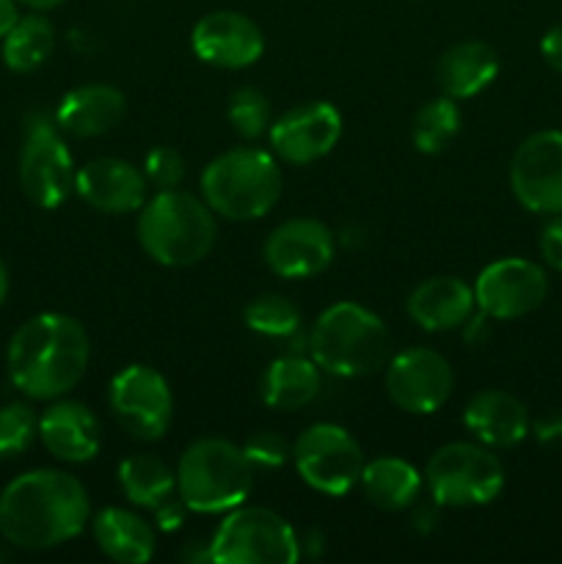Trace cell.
I'll list each match as a JSON object with an SVG mask.
<instances>
[{
  "mask_svg": "<svg viewBox=\"0 0 562 564\" xmlns=\"http://www.w3.org/2000/svg\"><path fill=\"white\" fill-rule=\"evenodd\" d=\"M55 47V28L44 14H25L3 36V61L11 72L39 69Z\"/></svg>",
  "mask_w": 562,
  "mask_h": 564,
  "instance_id": "cell-28",
  "label": "cell"
},
{
  "mask_svg": "<svg viewBox=\"0 0 562 564\" xmlns=\"http://www.w3.org/2000/svg\"><path fill=\"white\" fill-rule=\"evenodd\" d=\"M549 295L545 270L532 259L507 257L488 264L474 281V301L490 319H518L543 306Z\"/></svg>",
  "mask_w": 562,
  "mask_h": 564,
  "instance_id": "cell-14",
  "label": "cell"
},
{
  "mask_svg": "<svg viewBox=\"0 0 562 564\" xmlns=\"http://www.w3.org/2000/svg\"><path fill=\"white\" fill-rule=\"evenodd\" d=\"M461 132V108L452 97H439L430 99L419 108V113L413 116V147L424 154H439L455 141V135Z\"/></svg>",
  "mask_w": 562,
  "mask_h": 564,
  "instance_id": "cell-29",
  "label": "cell"
},
{
  "mask_svg": "<svg viewBox=\"0 0 562 564\" xmlns=\"http://www.w3.org/2000/svg\"><path fill=\"white\" fill-rule=\"evenodd\" d=\"M242 452H246L253 468H279L292 455L287 438L281 433H275V430H259V433H253L246 441V446H242Z\"/></svg>",
  "mask_w": 562,
  "mask_h": 564,
  "instance_id": "cell-34",
  "label": "cell"
},
{
  "mask_svg": "<svg viewBox=\"0 0 562 564\" xmlns=\"http://www.w3.org/2000/svg\"><path fill=\"white\" fill-rule=\"evenodd\" d=\"M127 99L119 88L105 83L77 86L61 99L55 110V124L72 138H97L114 130L125 119Z\"/></svg>",
  "mask_w": 562,
  "mask_h": 564,
  "instance_id": "cell-22",
  "label": "cell"
},
{
  "mask_svg": "<svg viewBox=\"0 0 562 564\" xmlns=\"http://www.w3.org/2000/svg\"><path fill=\"white\" fill-rule=\"evenodd\" d=\"M298 474L312 490L325 496H345L358 485L364 471V452L358 441L339 424L320 422L303 430L292 444Z\"/></svg>",
  "mask_w": 562,
  "mask_h": 564,
  "instance_id": "cell-10",
  "label": "cell"
},
{
  "mask_svg": "<svg viewBox=\"0 0 562 564\" xmlns=\"http://www.w3.org/2000/svg\"><path fill=\"white\" fill-rule=\"evenodd\" d=\"M39 438V416L28 402L0 408V457H17Z\"/></svg>",
  "mask_w": 562,
  "mask_h": 564,
  "instance_id": "cell-32",
  "label": "cell"
},
{
  "mask_svg": "<svg viewBox=\"0 0 562 564\" xmlns=\"http://www.w3.org/2000/svg\"><path fill=\"white\" fill-rule=\"evenodd\" d=\"M474 306H477L474 286L455 275H435V279L422 281L406 303L408 317L430 334L463 328L474 314Z\"/></svg>",
  "mask_w": 562,
  "mask_h": 564,
  "instance_id": "cell-21",
  "label": "cell"
},
{
  "mask_svg": "<svg viewBox=\"0 0 562 564\" xmlns=\"http://www.w3.org/2000/svg\"><path fill=\"white\" fill-rule=\"evenodd\" d=\"M193 53L218 69H246L264 53L262 28L240 11H209L193 25Z\"/></svg>",
  "mask_w": 562,
  "mask_h": 564,
  "instance_id": "cell-17",
  "label": "cell"
},
{
  "mask_svg": "<svg viewBox=\"0 0 562 564\" xmlns=\"http://www.w3.org/2000/svg\"><path fill=\"white\" fill-rule=\"evenodd\" d=\"M75 193L108 215L138 213L147 204L149 182L141 169L119 158H99L83 165L75 176Z\"/></svg>",
  "mask_w": 562,
  "mask_h": 564,
  "instance_id": "cell-18",
  "label": "cell"
},
{
  "mask_svg": "<svg viewBox=\"0 0 562 564\" xmlns=\"http://www.w3.org/2000/svg\"><path fill=\"white\" fill-rule=\"evenodd\" d=\"M91 358V341L80 319L44 312L11 336L6 367L17 391L28 400L50 402L69 394L83 380Z\"/></svg>",
  "mask_w": 562,
  "mask_h": 564,
  "instance_id": "cell-2",
  "label": "cell"
},
{
  "mask_svg": "<svg viewBox=\"0 0 562 564\" xmlns=\"http://www.w3.org/2000/svg\"><path fill=\"white\" fill-rule=\"evenodd\" d=\"M538 246H540V257H543V262L549 264L551 270H556V273H562V218L560 215L551 218L549 224L543 226Z\"/></svg>",
  "mask_w": 562,
  "mask_h": 564,
  "instance_id": "cell-35",
  "label": "cell"
},
{
  "mask_svg": "<svg viewBox=\"0 0 562 564\" xmlns=\"http://www.w3.org/2000/svg\"><path fill=\"white\" fill-rule=\"evenodd\" d=\"M358 482L378 510L400 512L419 499L424 474H419L417 466H411L402 457H378L372 463H364Z\"/></svg>",
  "mask_w": 562,
  "mask_h": 564,
  "instance_id": "cell-26",
  "label": "cell"
},
{
  "mask_svg": "<svg viewBox=\"0 0 562 564\" xmlns=\"http://www.w3.org/2000/svg\"><path fill=\"white\" fill-rule=\"evenodd\" d=\"M110 411L138 441H158L174 416L169 380L147 364H132L110 380Z\"/></svg>",
  "mask_w": 562,
  "mask_h": 564,
  "instance_id": "cell-11",
  "label": "cell"
},
{
  "mask_svg": "<svg viewBox=\"0 0 562 564\" xmlns=\"http://www.w3.org/2000/svg\"><path fill=\"white\" fill-rule=\"evenodd\" d=\"M143 174L154 191H176L185 176V160L174 147H154L143 160Z\"/></svg>",
  "mask_w": 562,
  "mask_h": 564,
  "instance_id": "cell-33",
  "label": "cell"
},
{
  "mask_svg": "<svg viewBox=\"0 0 562 564\" xmlns=\"http://www.w3.org/2000/svg\"><path fill=\"white\" fill-rule=\"evenodd\" d=\"M226 116H229V124L237 135L253 141L270 127V102L259 88L242 86L231 91Z\"/></svg>",
  "mask_w": 562,
  "mask_h": 564,
  "instance_id": "cell-31",
  "label": "cell"
},
{
  "mask_svg": "<svg viewBox=\"0 0 562 564\" xmlns=\"http://www.w3.org/2000/svg\"><path fill=\"white\" fill-rule=\"evenodd\" d=\"M17 20H20V9H17V0H0V42H3L6 33L14 28Z\"/></svg>",
  "mask_w": 562,
  "mask_h": 564,
  "instance_id": "cell-39",
  "label": "cell"
},
{
  "mask_svg": "<svg viewBox=\"0 0 562 564\" xmlns=\"http://www.w3.org/2000/svg\"><path fill=\"white\" fill-rule=\"evenodd\" d=\"M463 328H466V341L468 345H483L485 341V336H488V330H490V317L488 314H483L479 312L477 317H468V323L463 325Z\"/></svg>",
  "mask_w": 562,
  "mask_h": 564,
  "instance_id": "cell-38",
  "label": "cell"
},
{
  "mask_svg": "<svg viewBox=\"0 0 562 564\" xmlns=\"http://www.w3.org/2000/svg\"><path fill=\"white\" fill-rule=\"evenodd\" d=\"M17 174L28 202L42 209L61 207L75 193L77 171L55 119L31 116L25 121Z\"/></svg>",
  "mask_w": 562,
  "mask_h": 564,
  "instance_id": "cell-9",
  "label": "cell"
},
{
  "mask_svg": "<svg viewBox=\"0 0 562 564\" xmlns=\"http://www.w3.org/2000/svg\"><path fill=\"white\" fill-rule=\"evenodd\" d=\"M44 449L64 463H88L102 446V430L91 408L75 400H58L39 416Z\"/></svg>",
  "mask_w": 562,
  "mask_h": 564,
  "instance_id": "cell-19",
  "label": "cell"
},
{
  "mask_svg": "<svg viewBox=\"0 0 562 564\" xmlns=\"http://www.w3.org/2000/svg\"><path fill=\"white\" fill-rule=\"evenodd\" d=\"M281 169L264 149L237 147L218 154L202 174L204 202L229 220H257L279 204Z\"/></svg>",
  "mask_w": 562,
  "mask_h": 564,
  "instance_id": "cell-6",
  "label": "cell"
},
{
  "mask_svg": "<svg viewBox=\"0 0 562 564\" xmlns=\"http://www.w3.org/2000/svg\"><path fill=\"white\" fill-rule=\"evenodd\" d=\"M248 328L259 336H270V339H287V336L298 334L301 328V312L292 301L284 295H257L242 312Z\"/></svg>",
  "mask_w": 562,
  "mask_h": 564,
  "instance_id": "cell-30",
  "label": "cell"
},
{
  "mask_svg": "<svg viewBox=\"0 0 562 564\" xmlns=\"http://www.w3.org/2000/svg\"><path fill=\"white\" fill-rule=\"evenodd\" d=\"M207 556L218 564H295V532L268 507H235L220 521Z\"/></svg>",
  "mask_w": 562,
  "mask_h": 564,
  "instance_id": "cell-8",
  "label": "cell"
},
{
  "mask_svg": "<svg viewBox=\"0 0 562 564\" xmlns=\"http://www.w3.org/2000/svg\"><path fill=\"white\" fill-rule=\"evenodd\" d=\"M218 224L207 202L185 191H158L138 215V242L165 268H187L213 251Z\"/></svg>",
  "mask_w": 562,
  "mask_h": 564,
  "instance_id": "cell-4",
  "label": "cell"
},
{
  "mask_svg": "<svg viewBox=\"0 0 562 564\" xmlns=\"http://www.w3.org/2000/svg\"><path fill=\"white\" fill-rule=\"evenodd\" d=\"M455 375L450 361L430 347H411L386 364V391L400 411L428 416L452 397Z\"/></svg>",
  "mask_w": 562,
  "mask_h": 564,
  "instance_id": "cell-13",
  "label": "cell"
},
{
  "mask_svg": "<svg viewBox=\"0 0 562 564\" xmlns=\"http://www.w3.org/2000/svg\"><path fill=\"white\" fill-rule=\"evenodd\" d=\"M334 235L323 220L292 218L275 226L262 246L264 264L279 279H312L334 259Z\"/></svg>",
  "mask_w": 562,
  "mask_h": 564,
  "instance_id": "cell-16",
  "label": "cell"
},
{
  "mask_svg": "<svg viewBox=\"0 0 562 564\" xmlns=\"http://www.w3.org/2000/svg\"><path fill=\"white\" fill-rule=\"evenodd\" d=\"M510 191L521 207L540 215L562 213V132L523 138L510 160Z\"/></svg>",
  "mask_w": 562,
  "mask_h": 564,
  "instance_id": "cell-12",
  "label": "cell"
},
{
  "mask_svg": "<svg viewBox=\"0 0 562 564\" xmlns=\"http://www.w3.org/2000/svg\"><path fill=\"white\" fill-rule=\"evenodd\" d=\"M99 551L119 564H143L154 556V532L141 516L121 507H108L94 518Z\"/></svg>",
  "mask_w": 562,
  "mask_h": 564,
  "instance_id": "cell-24",
  "label": "cell"
},
{
  "mask_svg": "<svg viewBox=\"0 0 562 564\" xmlns=\"http://www.w3.org/2000/svg\"><path fill=\"white\" fill-rule=\"evenodd\" d=\"M534 433L543 444H551V441H562V413H551V416L538 419L534 422Z\"/></svg>",
  "mask_w": 562,
  "mask_h": 564,
  "instance_id": "cell-37",
  "label": "cell"
},
{
  "mask_svg": "<svg viewBox=\"0 0 562 564\" xmlns=\"http://www.w3.org/2000/svg\"><path fill=\"white\" fill-rule=\"evenodd\" d=\"M320 386H323L320 367L312 358L303 356L275 358L259 380L264 405L275 408V411H298V408L309 405L320 394Z\"/></svg>",
  "mask_w": 562,
  "mask_h": 564,
  "instance_id": "cell-25",
  "label": "cell"
},
{
  "mask_svg": "<svg viewBox=\"0 0 562 564\" xmlns=\"http://www.w3.org/2000/svg\"><path fill=\"white\" fill-rule=\"evenodd\" d=\"M20 3H25L28 9H33V11H50V9H55V6L66 3V0H20Z\"/></svg>",
  "mask_w": 562,
  "mask_h": 564,
  "instance_id": "cell-40",
  "label": "cell"
},
{
  "mask_svg": "<svg viewBox=\"0 0 562 564\" xmlns=\"http://www.w3.org/2000/svg\"><path fill=\"white\" fill-rule=\"evenodd\" d=\"M499 75V55L479 39L457 42L435 64V80L452 99L477 97Z\"/></svg>",
  "mask_w": 562,
  "mask_h": 564,
  "instance_id": "cell-23",
  "label": "cell"
},
{
  "mask_svg": "<svg viewBox=\"0 0 562 564\" xmlns=\"http://www.w3.org/2000/svg\"><path fill=\"white\" fill-rule=\"evenodd\" d=\"M88 494L80 479L55 468H36L11 479L0 494V534L25 551L69 543L88 523Z\"/></svg>",
  "mask_w": 562,
  "mask_h": 564,
  "instance_id": "cell-1",
  "label": "cell"
},
{
  "mask_svg": "<svg viewBox=\"0 0 562 564\" xmlns=\"http://www.w3.org/2000/svg\"><path fill=\"white\" fill-rule=\"evenodd\" d=\"M253 490V466L242 446L202 438L187 446L176 466V494L193 512H229L246 505Z\"/></svg>",
  "mask_w": 562,
  "mask_h": 564,
  "instance_id": "cell-5",
  "label": "cell"
},
{
  "mask_svg": "<svg viewBox=\"0 0 562 564\" xmlns=\"http://www.w3.org/2000/svg\"><path fill=\"white\" fill-rule=\"evenodd\" d=\"M339 138L342 113L323 99L290 108L270 124V147L290 165L317 163L339 143Z\"/></svg>",
  "mask_w": 562,
  "mask_h": 564,
  "instance_id": "cell-15",
  "label": "cell"
},
{
  "mask_svg": "<svg viewBox=\"0 0 562 564\" xmlns=\"http://www.w3.org/2000/svg\"><path fill=\"white\" fill-rule=\"evenodd\" d=\"M309 356L320 372L336 378H364L389 364L391 334L378 314L364 308L361 303L342 301L314 319Z\"/></svg>",
  "mask_w": 562,
  "mask_h": 564,
  "instance_id": "cell-3",
  "label": "cell"
},
{
  "mask_svg": "<svg viewBox=\"0 0 562 564\" xmlns=\"http://www.w3.org/2000/svg\"><path fill=\"white\" fill-rule=\"evenodd\" d=\"M6 297H9V270H6L3 259H0V306L6 303Z\"/></svg>",
  "mask_w": 562,
  "mask_h": 564,
  "instance_id": "cell-41",
  "label": "cell"
},
{
  "mask_svg": "<svg viewBox=\"0 0 562 564\" xmlns=\"http://www.w3.org/2000/svg\"><path fill=\"white\" fill-rule=\"evenodd\" d=\"M119 485L132 505L158 510L174 496L176 471L154 455H132L119 463Z\"/></svg>",
  "mask_w": 562,
  "mask_h": 564,
  "instance_id": "cell-27",
  "label": "cell"
},
{
  "mask_svg": "<svg viewBox=\"0 0 562 564\" xmlns=\"http://www.w3.org/2000/svg\"><path fill=\"white\" fill-rule=\"evenodd\" d=\"M540 53H543L545 64L562 75V20L554 28H549L545 36L540 39Z\"/></svg>",
  "mask_w": 562,
  "mask_h": 564,
  "instance_id": "cell-36",
  "label": "cell"
},
{
  "mask_svg": "<svg viewBox=\"0 0 562 564\" xmlns=\"http://www.w3.org/2000/svg\"><path fill=\"white\" fill-rule=\"evenodd\" d=\"M468 433L490 449H510L529 435V413L518 397L501 389H485L463 411Z\"/></svg>",
  "mask_w": 562,
  "mask_h": 564,
  "instance_id": "cell-20",
  "label": "cell"
},
{
  "mask_svg": "<svg viewBox=\"0 0 562 564\" xmlns=\"http://www.w3.org/2000/svg\"><path fill=\"white\" fill-rule=\"evenodd\" d=\"M424 485L441 507H483L505 488V466L485 444L455 441L430 457Z\"/></svg>",
  "mask_w": 562,
  "mask_h": 564,
  "instance_id": "cell-7",
  "label": "cell"
}]
</instances>
